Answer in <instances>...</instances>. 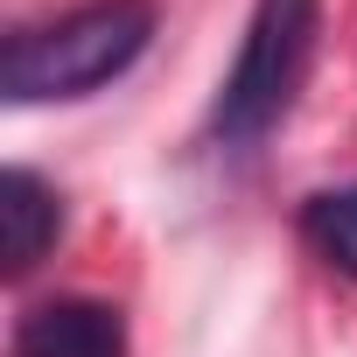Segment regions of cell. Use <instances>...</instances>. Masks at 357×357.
Listing matches in <instances>:
<instances>
[{
    "label": "cell",
    "instance_id": "2",
    "mask_svg": "<svg viewBox=\"0 0 357 357\" xmlns=\"http://www.w3.org/2000/svg\"><path fill=\"white\" fill-rule=\"evenodd\" d=\"M308 56H315V0H252L238 63H231V77L211 105V133L225 147L266 140L280 126V112L294 105Z\"/></svg>",
    "mask_w": 357,
    "mask_h": 357
},
{
    "label": "cell",
    "instance_id": "4",
    "mask_svg": "<svg viewBox=\"0 0 357 357\" xmlns=\"http://www.w3.org/2000/svg\"><path fill=\"white\" fill-rule=\"evenodd\" d=\"M63 231V197L43 183L36 168H8L0 175V252L8 273H29Z\"/></svg>",
    "mask_w": 357,
    "mask_h": 357
},
{
    "label": "cell",
    "instance_id": "1",
    "mask_svg": "<svg viewBox=\"0 0 357 357\" xmlns=\"http://www.w3.org/2000/svg\"><path fill=\"white\" fill-rule=\"evenodd\" d=\"M154 36L147 0H91L43 29H22L0 50V91L15 105H50V98H91L112 84Z\"/></svg>",
    "mask_w": 357,
    "mask_h": 357
},
{
    "label": "cell",
    "instance_id": "3",
    "mask_svg": "<svg viewBox=\"0 0 357 357\" xmlns=\"http://www.w3.org/2000/svg\"><path fill=\"white\" fill-rule=\"evenodd\" d=\"M15 357H126V315L91 294L36 301L15 322Z\"/></svg>",
    "mask_w": 357,
    "mask_h": 357
},
{
    "label": "cell",
    "instance_id": "5",
    "mask_svg": "<svg viewBox=\"0 0 357 357\" xmlns=\"http://www.w3.org/2000/svg\"><path fill=\"white\" fill-rule=\"evenodd\" d=\"M301 231H308V245H315L336 273L357 280V183H350V190H322V197H308Z\"/></svg>",
    "mask_w": 357,
    "mask_h": 357
}]
</instances>
